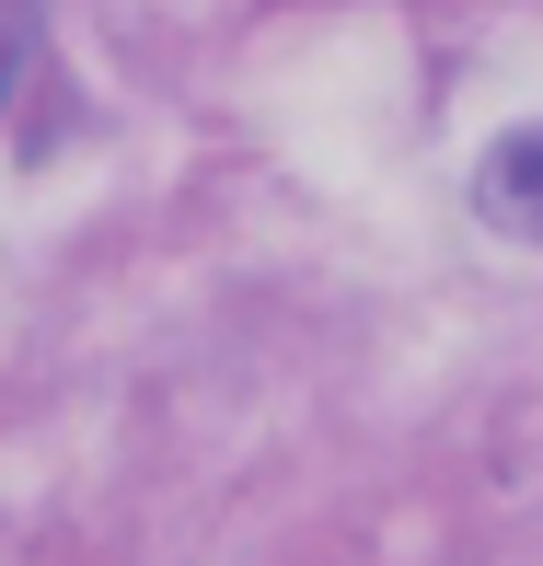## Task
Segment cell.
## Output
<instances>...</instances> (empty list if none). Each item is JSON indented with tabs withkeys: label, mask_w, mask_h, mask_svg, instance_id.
<instances>
[{
	"label": "cell",
	"mask_w": 543,
	"mask_h": 566,
	"mask_svg": "<svg viewBox=\"0 0 543 566\" xmlns=\"http://www.w3.org/2000/svg\"><path fill=\"white\" fill-rule=\"evenodd\" d=\"M23 59H35V23H23V12H0V93H12V70Z\"/></svg>",
	"instance_id": "cell-2"
},
{
	"label": "cell",
	"mask_w": 543,
	"mask_h": 566,
	"mask_svg": "<svg viewBox=\"0 0 543 566\" xmlns=\"http://www.w3.org/2000/svg\"><path fill=\"white\" fill-rule=\"evenodd\" d=\"M485 220L509 231H543V127H521V139L485 163Z\"/></svg>",
	"instance_id": "cell-1"
}]
</instances>
